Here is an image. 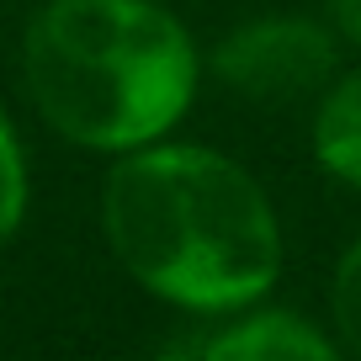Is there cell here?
<instances>
[{"label": "cell", "mask_w": 361, "mask_h": 361, "mask_svg": "<svg viewBox=\"0 0 361 361\" xmlns=\"http://www.w3.org/2000/svg\"><path fill=\"white\" fill-rule=\"evenodd\" d=\"M102 234L128 282L192 319H224L271 298L282 276V218L239 159L154 138L112 159Z\"/></svg>", "instance_id": "6da1fadb"}, {"label": "cell", "mask_w": 361, "mask_h": 361, "mask_svg": "<svg viewBox=\"0 0 361 361\" xmlns=\"http://www.w3.org/2000/svg\"><path fill=\"white\" fill-rule=\"evenodd\" d=\"M202 75L192 27L159 0H43L22 32V85L37 117L106 159L176 133Z\"/></svg>", "instance_id": "7a4b0ae2"}, {"label": "cell", "mask_w": 361, "mask_h": 361, "mask_svg": "<svg viewBox=\"0 0 361 361\" xmlns=\"http://www.w3.org/2000/svg\"><path fill=\"white\" fill-rule=\"evenodd\" d=\"M340 48L345 43L329 27V16L319 22L298 11H266L228 27L202 64L250 106H303L319 102L340 75Z\"/></svg>", "instance_id": "3957f363"}, {"label": "cell", "mask_w": 361, "mask_h": 361, "mask_svg": "<svg viewBox=\"0 0 361 361\" xmlns=\"http://www.w3.org/2000/svg\"><path fill=\"white\" fill-rule=\"evenodd\" d=\"M207 324L213 329L197 345H186L207 361H335V356H345L335 329H319L298 308H276L266 298L239 308V314L207 319Z\"/></svg>", "instance_id": "277c9868"}, {"label": "cell", "mask_w": 361, "mask_h": 361, "mask_svg": "<svg viewBox=\"0 0 361 361\" xmlns=\"http://www.w3.org/2000/svg\"><path fill=\"white\" fill-rule=\"evenodd\" d=\"M314 159L329 180L361 192V64L340 69L329 90L314 102Z\"/></svg>", "instance_id": "5b68a950"}, {"label": "cell", "mask_w": 361, "mask_h": 361, "mask_svg": "<svg viewBox=\"0 0 361 361\" xmlns=\"http://www.w3.org/2000/svg\"><path fill=\"white\" fill-rule=\"evenodd\" d=\"M27 207H32V165H27V149H22L11 112L0 106V245H11L22 234Z\"/></svg>", "instance_id": "8992f818"}, {"label": "cell", "mask_w": 361, "mask_h": 361, "mask_svg": "<svg viewBox=\"0 0 361 361\" xmlns=\"http://www.w3.org/2000/svg\"><path fill=\"white\" fill-rule=\"evenodd\" d=\"M329 329H335L340 350L361 356V239H350L345 255L335 260V276H329Z\"/></svg>", "instance_id": "52a82bcc"}, {"label": "cell", "mask_w": 361, "mask_h": 361, "mask_svg": "<svg viewBox=\"0 0 361 361\" xmlns=\"http://www.w3.org/2000/svg\"><path fill=\"white\" fill-rule=\"evenodd\" d=\"M324 16L345 48H361V0H324Z\"/></svg>", "instance_id": "ba28073f"}]
</instances>
